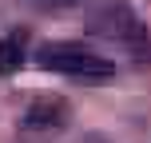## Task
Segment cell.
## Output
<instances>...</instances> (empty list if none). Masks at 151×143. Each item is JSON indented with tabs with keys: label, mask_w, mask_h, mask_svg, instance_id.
Here are the masks:
<instances>
[{
	"label": "cell",
	"mask_w": 151,
	"mask_h": 143,
	"mask_svg": "<svg viewBox=\"0 0 151 143\" xmlns=\"http://www.w3.org/2000/svg\"><path fill=\"white\" fill-rule=\"evenodd\" d=\"M91 28L99 36L115 40L119 48H127L135 60H147L151 56V36H147V24L131 12L127 4H104L96 16H91Z\"/></svg>",
	"instance_id": "cell-1"
},
{
	"label": "cell",
	"mask_w": 151,
	"mask_h": 143,
	"mask_svg": "<svg viewBox=\"0 0 151 143\" xmlns=\"http://www.w3.org/2000/svg\"><path fill=\"white\" fill-rule=\"evenodd\" d=\"M24 52H28V32L16 28L8 36H0V75H16L24 68Z\"/></svg>",
	"instance_id": "cell-4"
},
{
	"label": "cell",
	"mask_w": 151,
	"mask_h": 143,
	"mask_svg": "<svg viewBox=\"0 0 151 143\" xmlns=\"http://www.w3.org/2000/svg\"><path fill=\"white\" fill-rule=\"evenodd\" d=\"M40 68H44V72H60V75H111L115 64L107 60V56L91 52L88 44L56 40V44L40 48Z\"/></svg>",
	"instance_id": "cell-2"
},
{
	"label": "cell",
	"mask_w": 151,
	"mask_h": 143,
	"mask_svg": "<svg viewBox=\"0 0 151 143\" xmlns=\"http://www.w3.org/2000/svg\"><path fill=\"white\" fill-rule=\"evenodd\" d=\"M68 119H72V107L64 96H40L24 111V127L28 131H60Z\"/></svg>",
	"instance_id": "cell-3"
},
{
	"label": "cell",
	"mask_w": 151,
	"mask_h": 143,
	"mask_svg": "<svg viewBox=\"0 0 151 143\" xmlns=\"http://www.w3.org/2000/svg\"><path fill=\"white\" fill-rule=\"evenodd\" d=\"M32 8H40V12H64V8H76L80 0H28Z\"/></svg>",
	"instance_id": "cell-5"
}]
</instances>
